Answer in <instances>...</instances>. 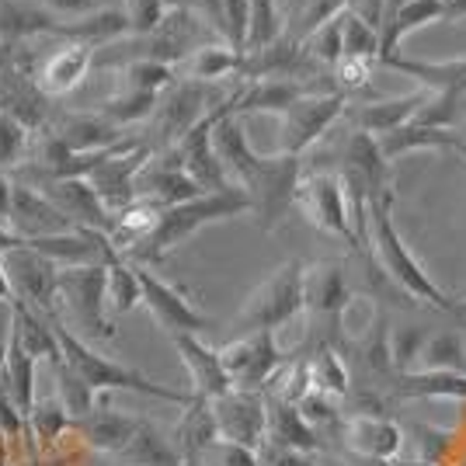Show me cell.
Masks as SVG:
<instances>
[{
    "instance_id": "obj_53",
    "label": "cell",
    "mask_w": 466,
    "mask_h": 466,
    "mask_svg": "<svg viewBox=\"0 0 466 466\" xmlns=\"http://www.w3.org/2000/svg\"><path fill=\"white\" fill-rule=\"evenodd\" d=\"M108 4H122V0H108Z\"/></svg>"
},
{
    "instance_id": "obj_42",
    "label": "cell",
    "mask_w": 466,
    "mask_h": 466,
    "mask_svg": "<svg viewBox=\"0 0 466 466\" xmlns=\"http://www.w3.org/2000/svg\"><path fill=\"white\" fill-rule=\"evenodd\" d=\"M341 35H345V59H362V63H380L383 59V35L380 28H372L366 18H359L355 11L341 15Z\"/></svg>"
},
{
    "instance_id": "obj_41",
    "label": "cell",
    "mask_w": 466,
    "mask_h": 466,
    "mask_svg": "<svg viewBox=\"0 0 466 466\" xmlns=\"http://www.w3.org/2000/svg\"><path fill=\"white\" fill-rule=\"evenodd\" d=\"M421 370L435 372H466V341L460 330H439L428 334L421 349Z\"/></svg>"
},
{
    "instance_id": "obj_8",
    "label": "cell",
    "mask_w": 466,
    "mask_h": 466,
    "mask_svg": "<svg viewBox=\"0 0 466 466\" xmlns=\"http://www.w3.org/2000/svg\"><path fill=\"white\" fill-rule=\"evenodd\" d=\"M296 209L320 233H330V237L345 240L351 251L362 254V244H359L355 227H351L341 171H303L299 192H296Z\"/></svg>"
},
{
    "instance_id": "obj_28",
    "label": "cell",
    "mask_w": 466,
    "mask_h": 466,
    "mask_svg": "<svg viewBox=\"0 0 466 466\" xmlns=\"http://www.w3.org/2000/svg\"><path fill=\"white\" fill-rule=\"evenodd\" d=\"M244 53L233 49L230 42H209L202 49H195L192 56L177 63V80H195V84H223V80H240Z\"/></svg>"
},
{
    "instance_id": "obj_16",
    "label": "cell",
    "mask_w": 466,
    "mask_h": 466,
    "mask_svg": "<svg viewBox=\"0 0 466 466\" xmlns=\"http://www.w3.org/2000/svg\"><path fill=\"white\" fill-rule=\"evenodd\" d=\"M198 195L206 192L185 175V167L177 164L175 150H164V154L150 157V164L143 167V175L137 181V198L139 202H150L157 209H171L177 202H188V198H198Z\"/></svg>"
},
{
    "instance_id": "obj_38",
    "label": "cell",
    "mask_w": 466,
    "mask_h": 466,
    "mask_svg": "<svg viewBox=\"0 0 466 466\" xmlns=\"http://www.w3.org/2000/svg\"><path fill=\"white\" fill-rule=\"evenodd\" d=\"M177 70L171 63H157V59H137L116 70V87L122 91H143V95H164L167 87H175Z\"/></svg>"
},
{
    "instance_id": "obj_39",
    "label": "cell",
    "mask_w": 466,
    "mask_h": 466,
    "mask_svg": "<svg viewBox=\"0 0 466 466\" xmlns=\"http://www.w3.org/2000/svg\"><path fill=\"white\" fill-rule=\"evenodd\" d=\"M164 95H143V91H122L116 87L112 95L97 105V112L108 118L118 129H129L139 122H150V116L157 112V101Z\"/></svg>"
},
{
    "instance_id": "obj_10",
    "label": "cell",
    "mask_w": 466,
    "mask_h": 466,
    "mask_svg": "<svg viewBox=\"0 0 466 466\" xmlns=\"http://www.w3.org/2000/svg\"><path fill=\"white\" fill-rule=\"evenodd\" d=\"M303 296H307V317L320 328V341L317 345H334L338 334L345 328V313L351 310V286L345 265L341 261H317L307 265V282H303Z\"/></svg>"
},
{
    "instance_id": "obj_14",
    "label": "cell",
    "mask_w": 466,
    "mask_h": 466,
    "mask_svg": "<svg viewBox=\"0 0 466 466\" xmlns=\"http://www.w3.org/2000/svg\"><path fill=\"white\" fill-rule=\"evenodd\" d=\"M39 192L53 198L59 213L66 216L80 230H97L105 237H112L116 230V213L101 202V195L91 188L87 177H59V181H46Z\"/></svg>"
},
{
    "instance_id": "obj_13",
    "label": "cell",
    "mask_w": 466,
    "mask_h": 466,
    "mask_svg": "<svg viewBox=\"0 0 466 466\" xmlns=\"http://www.w3.org/2000/svg\"><path fill=\"white\" fill-rule=\"evenodd\" d=\"M219 439L261 452L268 442V397L261 390H227L213 400Z\"/></svg>"
},
{
    "instance_id": "obj_50",
    "label": "cell",
    "mask_w": 466,
    "mask_h": 466,
    "mask_svg": "<svg viewBox=\"0 0 466 466\" xmlns=\"http://www.w3.org/2000/svg\"><path fill=\"white\" fill-rule=\"evenodd\" d=\"M167 11H195V0H167Z\"/></svg>"
},
{
    "instance_id": "obj_31",
    "label": "cell",
    "mask_w": 466,
    "mask_h": 466,
    "mask_svg": "<svg viewBox=\"0 0 466 466\" xmlns=\"http://www.w3.org/2000/svg\"><path fill=\"white\" fill-rule=\"evenodd\" d=\"M63 21L53 18L35 0H0V39L32 42L39 35H56Z\"/></svg>"
},
{
    "instance_id": "obj_24",
    "label": "cell",
    "mask_w": 466,
    "mask_h": 466,
    "mask_svg": "<svg viewBox=\"0 0 466 466\" xmlns=\"http://www.w3.org/2000/svg\"><path fill=\"white\" fill-rule=\"evenodd\" d=\"M49 129L56 133L74 154H97L122 143V129L112 126L101 112H70V116H53Z\"/></svg>"
},
{
    "instance_id": "obj_32",
    "label": "cell",
    "mask_w": 466,
    "mask_h": 466,
    "mask_svg": "<svg viewBox=\"0 0 466 466\" xmlns=\"http://www.w3.org/2000/svg\"><path fill=\"white\" fill-rule=\"evenodd\" d=\"M435 21H446V0H408L383 28V59H380V66L390 56H400V42L408 35L421 32Z\"/></svg>"
},
{
    "instance_id": "obj_23",
    "label": "cell",
    "mask_w": 466,
    "mask_h": 466,
    "mask_svg": "<svg viewBox=\"0 0 466 466\" xmlns=\"http://www.w3.org/2000/svg\"><path fill=\"white\" fill-rule=\"evenodd\" d=\"M345 442L351 452L366 456L372 463H390L400 446H404V431L390 421L387 414H351L345 421Z\"/></svg>"
},
{
    "instance_id": "obj_36",
    "label": "cell",
    "mask_w": 466,
    "mask_h": 466,
    "mask_svg": "<svg viewBox=\"0 0 466 466\" xmlns=\"http://www.w3.org/2000/svg\"><path fill=\"white\" fill-rule=\"evenodd\" d=\"M116 460L126 466H185L175 439H164V431L147 418L139 421L133 442L122 449Z\"/></svg>"
},
{
    "instance_id": "obj_48",
    "label": "cell",
    "mask_w": 466,
    "mask_h": 466,
    "mask_svg": "<svg viewBox=\"0 0 466 466\" xmlns=\"http://www.w3.org/2000/svg\"><path fill=\"white\" fill-rule=\"evenodd\" d=\"M299 410H303V418H307L317 431H320V425H334V421H338V408L330 404L328 393H317V390H310V393L299 400Z\"/></svg>"
},
{
    "instance_id": "obj_12",
    "label": "cell",
    "mask_w": 466,
    "mask_h": 466,
    "mask_svg": "<svg viewBox=\"0 0 466 466\" xmlns=\"http://www.w3.org/2000/svg\"><path fill=\"white\" fill-rule=\"evenodd\" d=\"M137 275L139 286H143V307H147V313L154 317L157 328L164 330L167 338H175V334H206L213 328V317H206L198 310L181 286L160 279L150 265H137Z\"/></svg>"
},
{
    "instance_id": "obj_1",
    "label": "cell",
    "mask_w": 466,
    "mask_h": 466,
    "mask_svg": "<svg viewBox=\"0 0 466 466\" xmlns=\"http://www.w3.org/2000/svg\"><path fill=\"white\" fill-rule=\"evenodd\" d=\"M370 261L383 265V272L390 275V282L397 289H404L408 296L421 299L435 310L456 313V317H466V303H456L449 292H442L435 286V279L425 272V265L410 254V248L404 244V237L393 227V188L372 198L370 209Z\"/></svg>"
},
{
    "instance_id": "obj_34",
    "label": "cell",
    "mask_w": 466,
    "mask_h": 466,
    "mask_svg": "<svg viewBox=\"0 0 466 466\" xmlns=\"http://www.w3.org/2000/svg\"><path fill=\"white\" fill-rule=\"evenodd\" d=\"M345 167L370 185L372 198L390 192V160L380 150V139L370 137V133H351L349 137V143H345Z\"/></svg>"
},
{
    "instance_id": "obj_27",
    "label": "cell",
    "mask_w": 466,
    "mask_h": 466,
    "mask_svg": "<svg viewBox=\"0 0 466 466\" xmlns=\"http://www.w3.org/2000/svg\"><path fill=\"white\" fill-rule=\"evenodd\" d=\"M268 397V442L265 446L289 449V452H317L320 449V435L317 428L303 418L299 404H289L282 397Z\"/></svg>"
},
{
    "instance_id": "obj_22",
    "label": "cell",
    "mask_w": 466,
    "mask_h": 466,
    "mask_svg": "<svg viewBox=\"0 0 466 466\" xmlns=\"http://www.w3.org/2000/svg\"><path fill=\"white\" fill-rule=\"evenodd\" d=\"M49 105H53V97L42 95L35 70L15 66V70L0 74V112H11L28 129H46L49 118H53Z\"/></svg>"
},
{
    "instance_id": "obj_35",
    "label": "cell",
    "mask_w": 466,
    "mask_h": 466,
    "mask_svg": "<svg viewBox=\"0 0 466 466\" xmlns=\"http://www.w3.org/2000/svg\"><path fill=\"white\" fill-rule=\"evenodd\" d=\"M393 393L400 400H425V397L466 400V372H435V370L400 372V376H393Z\"/></svg>"
},
{
    "instance_id": "obj_3",
    "label": "cell",
    "mask_w": 466,
    "mask_h": 466,
    "mask_svg": "<svg viewBox=\"0 0 466 466\" xmlns=\"http://www.w3.org/2000/svg\"><path fill=\"white\" fill-rule=\"evenodd\" d=\"M56 341H59V355H63V362L77 372L80 380L95 390V393L129 390V393H139V397H157V400H167V404H177V408H188V404L195 400V393L167 387V383H160V380L143 376V372L133 370V366H122V362H116V359L101 355L91 341L77 338L74 330L63 328L59 320H56Z\"/></svg>"
},
{
    "instance_id": "obj_15",
    "label": "cell",
    "mask_w": 466,
    "mask_h": 466,
    "mask_svg": "<svg viewBox=\"0 0 466 466\" xmlns=\"http://www.w3.org/2000/svg\"><path fill=\"white\" fill-rule=\"evenodd\" d=\"M7 230H15L25 240H35V237H53V233H70L80 230L74 227L66 216L53 206V198L32 185H21L15 181V192H11V213H7Z\"/></svg>"
},
{
    "instance_id": "obj_30",
    "label": "cell",
    "mask_w": 466,
    "mask_h": 466,
    "mask_svg": "<svg viewBox=\"0 0 466 466\" xmlns=\"http://www.w3.org/2000/svg\"><path fill=\"white\" fill-rule=\"evenodd\" d=\"M35 366H39V359H32L25 351L15 328L7 324V341H4V387L11 393L15 408L25 414V421L35 410Z\"/></svg>"
},
{
    "instance_id": "obj_49",
    "label": "cell",
    "mask_w": 466,
    "mask_h": 466,
    "mask_svg": "<svg viewBox=\"0 0 466 466\" xmlns=\"http://www.w3.org/2000/svg\"><path fill=\"white\" fill-rule=\"evenodd\" d=\"M446 21H452V25L466 21V0H446Z\"/></svg>"
},
{
    "instance_id": "obj_43",
    "label": "cell",
    "mask_w": 466,
    "mask_h": 466,
    "mask_svg": "<svg viewBox=\"0 0 466 466\" xmlns=\"http://www.w3.org/2000/svg\"><path fill=\"white\" fill-rule=\"evenodd\" d=\"M32 139H35V129H28L11 112H0V171L15 175L32 154Z\"/></svg>"
},
{
    "instance_id": "obj_26",
    "label": "cell",
    "mask_w": 466,
    "mask_h": 466,
    "mask_svg": "<svg viewBox=\"0 0 466 466\" xmlns=\"http://www.w3.org/2000/svg\"><path fill=\"white\" fill-rule=\"evenodd\" d=\"M219 442V425H216V414H213V400L206 397H195L188 408L181 410L175 425V446L181 452L185 466H195L206 449H213Z\"/></svg>"
},
{
    "instance_id": "obj_7",
    "label": "cell",
    "mask_w": 466,
    "mask_h": 466,
    "mask_svg": "<svg viewBox=\"0 0 466 466\" xmlns=\"http://www.w3.org/2000/svg\"><path fill=\"white\" fill-rule=\"evenodd\" d=\"M349 112V97L341 91L299 97L279 116V150L275 154L303 157L334 129V122Z\"/></svg>"
},
{
    "instance_id": "obj_20",
    "label": "cell",
    "mask_w": 466,
    "mask_h": 466,
    "mask_svg": "<svg viewBox=\"0 0 466 466\" xmlns=\"http://www.w3.org/2000/svg\"><path fill=\"white\" fill-rule=\"evenodd\" d=\"M139 421H143V418H137V414H126V410H116V408H108V404H95L87 414L74 418L70 431L77 435L84 446L95 449V452L118 456L122 449L133 442Z\"/></svg>"
},
{
    "instance_id": "obj_45",
    "label": "cell",
    "mask_w": 466,
    "mask_h": 466,
    "mask_svg": "<svg viewBox=\"0 0 466 466\" xmlns=\"http://www.w3.org/2000/svg\"><path fill=\"white\" fill-rule=\"evenodd\" d=\"M428 334L421 328H410L408 334H390V359H393V372H414V362H421V349H425Z\"/></svg>"
},
{
    "instance_id": "obj_29",
    "label": "cell",
    "mask_w": 466,
    "mask_h": 466,
    "mask_svg": "<svg viewBox=\"0 0 466 466\" xmlns=\"http://www.w3.org/2000/svg\"><path fill=\"white\" fill-rule=\"evenodd\" d=\"M126 35H133V28H129V18H126V11H122L118 4H105L101 11L87 15V18L63 21L56 32V39L84 42V46H91L95 53L105 49V46H112V42L126 39Z\"/></svg>"
},
{
    "instance_id": "obj_21",
    "label": "cell",
    "mask_w": 466,
    "mask_h": 466,
    "mask_svg": "<svg viewBox=\"0 0 466 466\" xmlns=\"http://www.w3.org/2000/svg\"><path fill=\"white\" fill-rule=\"evenodd\" d=\"M171 345L177 349L185 370L192 376V393L195 397H206V400H216L223 397L227 390H233L230 376L223 370V359H219V349H209L202 341V334H175Z\"/></svg>"
},
{
    "instance_id": "obj_4",
    "label": "cell",
    "mask_w": 466,
    "mask_h": 466,
    "mask_svg": "<svg viewBox=\"0 0 466 466\" xmlns=\"http://www.w3.org/2000/svg\"><path fill=\"white\" fill-rule=\"evenodd\" d=\"M108 265L59 268V324L84 341H112L116 317L108 313Z\"/></svg>"
},
{
    "instance_id": "obj_40",
    "label": "cell",
    "mask_w": 466,
    "mask_h": 466,
    "mask_svg": "<svg viewBox=\"0 0 466 466\" xmlns=\"http://www.w3.org/2000/svg\"><path fill=\"white\" fill-rule=\"evenodd\" d=\"M310 362V380L317 393H328V397H349L351 393V376L345 359L334 351V345H317L313 355H307Z\"/></svg>"
},
{
    "instance_id": "obj_17",
    "label": "cell",
    "mask_w": 466,
    "mask_h": 466,
    "mask_svg": "<svg viewBox=\"0 0 466 466\" xmlns=\"http://www.w3.org/2000/svg\"><path fill=\"white\" fill-rule=\"evenodd\" d=\"M213 126H216V112L209 118H202L192 133L181 139L177 147H171V150H175L177 164L185 167V175L192 177L202 192H227L233 185L213 147Z\"/></svg>"
},
{
    "instance_id": "obj_18",
    "label": "cell",
    "mask_w": 466,
    "mask_h": 466,
    "mask_svg": "<svg viewBox=\"0 0 466 466\" xmlns=\"http://www.w3.org/2000/svg\"><path fill=\"white\" fill-rule=\"evenodd\" d=\"M95 70V49L84 42H59L49 56L35 66V80H39L46 97H66L74 95L87 74Z\"/></svg>"
},
{
    "instance_id": "obj_46",
    "label": "cell",
    "mask_w": 466,
    "mask_h": 466,
    "mask_svg": "<svg viewBox=\"0 0 466 466\" xmlns=\"http://www.w3.org/2000/svg\"><path fill=\"white\" fill-rule=\"evenodd\" d=\"M118 7L126 11L133 35H150L167 18V0H122Z\"/></svg>"
},
{
    "instance_id": "obj_11",
    "label": "cell",
    "mask_w": 466,
    "mask_h": 466,
    "mask_svg": "<svg viewBox=\"0 0 466 466\" xmlns=\"http://www.w3.org/2000/svg\"><path fill=\"white\" fill-rule=\"evenodd\" d=\"M223 370L230 376L233 390H265L272 387L279 370L286 366V355L275 341V330H254V334H240L230 345L219 349Z\"/></svg>"
},
{
    "instance_id": "obj_5",
    "label": "cell",
    "mask_w": 466,
    "mask_h": 466,
    "mask_svg": "<svg viewBox=\"0 0 466 466\" xmlns=\"http://www.w3.org/2000/svg\"><path fill=\"white\" fill-rule=\"evenodd\" d=\"M303 282H307V265H303L299 258H289L286 265H279V268L244 299V307L237 313L233 328L240 330V334L286 328L289 320H296L299 313L307 310Z\"/></svg>"
},
{
    "instance_id": "obj_51",
    "label": "cell",
    "mask_w": 466,
    "mask_h": 466,
    "mask_svg": "<svg viewBox=\"0 0 466 466\" xmlns=\"http://www.w3.org/2000/svg\"><path fill=\"white\" fill-rule=\"evenodd\" d=\"M452 150H456V154H460V157L466 160V139H463V137L456 139V147H452Z\"/></svg>"
},
{
    "instance_id": "obj_44",
    "label": "cell",
    "mask_w": 466,
    "mask_h": 466,
    "mask_svg": "<svg viewBox=\"0 0 466 466\" xmlns=\"http://www.w3.org/2000/svg\"><path fill=\"white\" fill-rule=\"evenodd\" d=\"M28 425L35 428V435H39L46 446H53L56 439H63L70 425H74V418H70V410L63 408V400H39L35 410L28 414Z\"/></svg>"
},
{
    "instance_id": "obj_19",
    "label": "cell",
    "mask_w": 466,
    "mask_h": 466,
    "mask_svg": "<svg viewBox=\"0 0 466 466\" xmlns=\"http://www.w3.org/2000/svg\"><path fill=\"white\" fill-rule=\"evenodd\" d=\"M428 91L425 87H418V91H410V95H397V97H383V101H366V105H355L349 108L345 116L351 118V126H355V133H370V137H390V133H397V129H404L410 126L418 112L428 105Z\"/></svg>"
},
{
    "instance_id": "obj_25",
    "label": "cell",
    "mask_w": 466,
    "mask_h": 466,
    "mask_svg": "<svg viewBox=\"0 0 466 466\" xmlns=\"http://www.w3.org/2000/svg\"><path fill=\"white\" fill-rule=\"evenodd\" d=\"M383 66L414 77L418 87H425L428 95H439V97L466 95V56L442 59V63H428V59H410V56H390Z\"/></svg>"
},
{
    "instance_id": "obj_47",
    "label": "cell",
    "mask_w": 466,
    "mask_h": 466,
    "mask_svg": "<svg viewBox=\"0 0 466 466\" xmlns=\"http://www.w3.org/2000/svg\"><path fill=\"white\" fill-rule=\"evenodd\" d=\"M227 7V42L233 49L248 53V32H251V11L254 0H223Z\"/></svg>"
},
{
    "instance_id": "obj_37",
    "label": "cell",
    "mask_w": 466,
    "mask_h": 466,
    "mask_svg": "<svg viewBox=\"0 0 466 466\" xmlns=\"http://www.w3.org/2000/svg\"><path fill=\"white\" fill-rule=\"evenodd\" d=\"M105 286H108V313H112L116 320L126 317V313H133L137 307H143V286H139L137 265H133L129 258L116 254V258L108 261V279H105Z\"/></svg>"
},
{
    "instance_id": "obj_9",
    "label": "cell",
    "mask_w": 466,
    "mask_h": 466,
    "mask_svg": "<svg viewBox=\"0 0 466 466\" xmlns=\"http://www.w3.org/2000/svg\"><path fill=\"white\" fill-rule=\"evenodd\" d=\"M0 265L7 272V282L15 289V299L39 310L49 320H59V265L46 254L32 251L21 237L18 248H7L0 254Z\"/></svg>"
},
{
    "instance_id": "obj_52",
    "label": "cell",
    "mask_w": 466,
    "mask_h": 466,
    "mask_svg": "<svg viewBox=\"0 0 466 466\" xmlns=\"http://www.w3.org/2000/svg\"><path fill=\"white\" fill-rule=\"evenodd\" d=\"M254 7H275L279 11V0H254Z\"/></svg>"
},
{
    "instance_id": "obj_6",
    "label": "cell",
    "mask_w": 466,
    "mask_h": 466,
    "mask_svg": "<svg viewBox=\"0 0 466 466\" xmlns=\"http://www.w3.org/2000/svg\"><path fill=\"white\" fill-rule=\"evenodd\" d=\"M303 181V157L289 154H265L251 181L244 185V192L251 198L254 223L265 233L279 230L286 223L289 209L296 206V192Z\"/></svg>"
},
{
    "instance_id": "obj_33",
    "label": "cell",
    "mask_w": 466,
    "mask_h": 466,
    "mask_svg": "<svg viewBox=\"0 0 466 466\" xmlns=\"http://www.w3.org/2000/svg\"><path fill=\"white\" fill-rule=\"evenodd\" d=\"M11 328L18 334V341L32 359H46L49 366H56L59 359V341H56V320L42 317L39 310L25 307V303H11Z\"/></svg>"
},
{
    "instance_id": "obj_2",
    "label": "cell",
    "mask_w": 466,
    "mask_h": 466,
    "mask_svg": "<svg viewBox=\"0 0 466 466\" xmlns=\"http://www.w3.org/2000/svg\"><path fill=\"white\" fill-rule=\"evenodd\" d=\"M251 213V198L244 188H227V192H206L198 198H188V202H177L171 209H160L157 216L154 233L126 254L133 265H160L171 251H177L181 244H188L195 233L202 227H213V223H223V219H233V216Z\"/></svg>"
}]
</instances>
